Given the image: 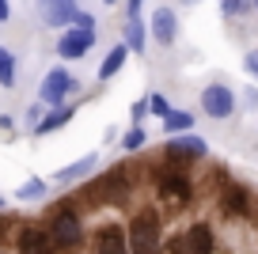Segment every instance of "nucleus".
Masks as SVG:
<instances>
[{"label": "nucleus", "instance_id": "obj_36", "mask_svg": "<svg viewBox=\"0 0 258 254\" xmlns=\"http://www.w3.org/2000/svg\"><path fill=\"white\" fill-rule=\"evenodd\" d=\"M250 4H254V12H258V0H250Z\"/></svg>", "mask_w": 258, "mask_h": 254}, {"label": "nucleus", "instance_id": "obj_32", "mask_svg": "<svg viewBox=\"0 0 258 254\" xmlns=\"http://www.w3.org/2000/svg\"><path fill=\"white\" fill-rule=\"evenodd\" d=\"M0 209H8V201H4V198H0Z\"/></svg>", "mask_w": 258, "mask_h": 254}, {"label": "nucleus", "instance_id": "obj_14", "mask_svg": "<svg viewBox=\"0 0 258 254\" xmlns=\"http://www.w3.org/2000/svg\"><path fill=\"white\" fill-rule=\"evenodd\" d=\"M99 163V152H88V156L73 159L69 167H61V171H53V186H73V182H84V178L91 175V167Z\"/></svg>", "mask_w": 258, "mask_h": 254}, {"label": "nucleus", "instance_id": "obj_31", "mask_svg": "<svg viewBox=\"0 0 258 254\" xmlns=\"http://www.w3.org/2000/svg\"><path fill=\"white\" fill-rule=\"evenodd\" d=\"M0 129H4V133H12V129H16V121H12L8 114H0Z\"/></svg>", "mask_w": 258, "mask_h": 254}, {"label": "nucleus", "instance_id": "obj_28", "mask_svg": "<svg viewBox=\"0 0 258 254\" xmlns=\"http://www.w3.org/2000/svg\"><path fill=\"white\" fill-rule=\"evenodd\" d=\"M73 27H80V31H95V16H91V12H76V19H73Z\"/></svg>", "mask_w": 258, "mask_h": 254}, {"label": "nucleus", "instance_id": "obj_10", "mask_svg": "<svg viewBox=\"0 0 258 254\" xmlns=\"http://www.w3.org/2000/svg\"><path fill=\"white\" fill-rule=\"evenodd\" d=\"M95 38H99L95 31L69 27V31L57 34V57H61V61H84V57L91 53V46H95Z\"/></svg>", "mask_w": 258, "mask_h": 254}, {"label": "nucleus", "instance_id": "obj_33", "mask_svg": "<svg viewBox=\"0 0 258 254\" xmlns=\"http://www.w3.org/2000/svg\"><path fill=\"white\" fill-rule=\"evenodd\" d=\"M182 4H198V0H182Z\"/></svg>", "mask_w": 258, "mask_h": 254}, {"label": "nucleus", "instance_id": "obj_15", "mask_svg": "<svg viewBox=\"0 0 258 254\" xmlns=\"http://www.w3.org/2000/svg\"><path fill=\"white\" fill-rule=\"evenodd\" d=\"M76 4H61V0H42V19H46V27H53V31H69L76 19Z\"/></svg>", "mask_w": 258, "mask_h": 254}, {"label": "nucleus", "instance_id": "obj_24", "mask_svg": "<svg viewBox=\"0 0 258 254\" xmlns=\"http://www.w3.org/2000/svg\"><path fill=\"white\" fill-rule=\"evenodd\" d=\"M175 110V106H171V99L163 95V91H152V95H148V114H156V118H167V114Z\"/></svg>", "mask_w": 258, "mask_h": 254}, {"label": "nucleus", "instance_id": "obj_18", "mask_svg": "<svg viewBox=\"0 0 258 254\" xmlns=\"http://www.w3.org/2000/svg\"><path fill=\"white\" fill-rule=\"evenodd\" d=\"M148 27H145V19H125V31H121V42L129 46V53H145V46H148Z\"/></svg>", "mask_w": 258, "mask_h": 254}, {"label": "nucleus", "instance_id": "obj_30", "mask_svg": "<svg viewBox=\"0 0 258 254\" xmlns=\"http://www.w3.org/2000/svg\"><path fill=\"white\" fill-rule=\"evenodd\" d=\"M8 19H12V4H8V0H0V23H8Z\"/></svg>", "mask_w": 258, "mask_h": 254}, {"label": "nucleus", "instance_id": "obj_19", "mask_svg": "<svg viewBox=\"0 0 258 254\" xmlns=\"http://www.w3.org/2000/svg\"><path fill=\"white\" fill-rule=\"evenodd\" d=\"M178 133H194V114L190 110H171L163 118V137H178Z\"/></svg>", "mask_w": 258, "mask_h": 254}, {"label": "nucleus", "instance_id": "obj_35", "mask_svg": "<svg viewBox=\"0 0 258 254\" xmlns=\"http://www.w3.org/2000/svg\"><path fill=\"white\" fill-rule=\"evenodd\" d=\"M61 4H76V0H61Z\"/></svg>", "mask_w": 258, "mask_h": 254}, {"label": "nucleus", "instance_id": "obj_20", "mask_svg": "<svg viewBox=\"0 0 258 254\" xmlns=\"http://www.w3.org/2000/svg\"><path fill=\"white\" fill-rule=\"evenodd\" d=\"M118 144H121V152H129V156H133V152H141L148 144V129L145 125H129L125 133L118 137Z\"/></svg>", "mask_w": 258, "mask_h": 254}, {"label": "nucleus", "instance_id": "obj_25", "mask_svg": "<svg viewBox=\"0 0 258 254\" xmlns=\"http://www.w3.org/2000/svg\"><path fill=\"white\" fill-rule=\"evenodd\" d=\"M145 118H148V95H141L137 103L129 106V121H133V125H145Z\"/></svg>", "mask_w": 258, "mask_h": 254}, {"label": "nucleus", "instance_id": "obj_13", "mask_svg": "<svg viewBox=\"0 0 258 254\" xmlns=\"http://www.w3.org/2000/svg\"><path fill=\"white\" fill-rule=\"evenodd\" d=\"M148 34H152L160 46H175V38H178V12L171 8V4L156 8L152 19H148Z\"/></svg>", "mask_w": 258, "mask_h": 254}, {"label": "nucleus", "instance_id": "obj_9", "mask_svg": "<svg viewBox=\"0 0 258 254\" xmlns=\"http://www.w3.org/2000/svg\"><path fill=\"white\" fill-rule=\"evenodd\" d=\"M235 91L228 88V84H209V88L202 91V110H205V118H213V121H228L235 114Z\"/></svg>", "mask_w": 258, "mask_h": 254}, {"label": "nucleus", "instance_id": "obj_6", "mask_svg": "<svg viewBox=\"0 0 258 254\" xmlns=\"http://www.w3.org/2000/svg\"><path fill=\"white\" fill-rule=\"evenodd\" d=\"M163 156L171 159V167H190L198 163V159L209 156V144H205V137L198 133H178V137H167V144H163Z\"/></svg>", "mask_w": 258, "mask_h": 254}, {"label": "nucleus", "instance_id": "obj_17", "mask_svg": "<svg viewBox=\"0 0 258 254\" xmlns=\"http://www.w3.org/2000/svg\"><path fill=\"white\" fill-rule=\"evenodd\" d=\"M125 61H129V46H125V42H118V46L103 57V65H99V80H103V84H110V80L125 69Z\"/></svg>", "mask_w": 258, "mask_h": 254}, {"label": "nucleus", "instance_id": "obj_23", "mask_svg": "<svg viewBox=\"0 0 258 254\" xmlns=\"http://www.w3.org/2000/svg\"><path fill=\"white\" fill-rule=\"evenodd\" d=\"M220 12H224L228 19H243V16L254 12V4H250V0H220Z\"/></svg>", "mask_w": 258, "mask_h": 254}, {"label": "nucleus", "instance_id": "obj_21", "mask_svg": "<svg viewBox=\"0 0 258 254\" xmlns=\"http://www.w3.org/2000/svg\"><path fill=\"white\" fill-rule=\"evenodd\" d=\"M46 190H49L46 178H27V182L16 190V198L19 201H42V198H46Z\"/></svg>", "mask_w": 258, "mask_h": 254}, {"label": "nucleus", "instance_id": "obj_16", "mask_svg": "<svg viewBox=\"0 0 258 254\" xmlns=\"http://www.w3.org/2000/svg\"><path fill=\"white\" fill-rule=\"evenodd\" d=\"M73 118H76V106H73V103L49 106V110H46V118H42V121H38V129H34V137H46V133H53V129L69 125Z\"/></svg>", "mask_w": 258, "mask_h": 254}, {"label": "nucleus", "instance_id": "obj_29", "mask_svg": "<svg viewBox=\"0 0 258 254\" xmlns=\"http://www.w3.org/2000/svg\"><path fill=\"white\" fill-rule=\"evenodd\" d=\"M125 8H129V19H141V8H145V0H125Z\"/></svg>", "mask_w": 258, "mask_h": 254}, {"label": "nucleus", "instance_id": "obj_7", "mask_svg": "<svg viewBox=\"0 0 258 254\" xmlns=\"http://www.w3.org/2000/svg\"><path fill=\"white\" fill-rule=\"evenodd\" d=\"M220 178H224V194H220V209H224V216H235V220H247L258 198L250 194V186L235 182L232 175H220Z\"/></svg>", "mask_w": 258, "mask_h": 254}, {"label": "nucleus", "instance_id": "obj_4", "mask_svg": "<svg viewBox=\"0 0 258 254\" xmlns=\"http://www.w3.org/2000/svg\"><path fill=\"white\" fill-rule=\"evenodd\" d=\"M156 198L167 201V205H175V209L190 205V201H194L190 175H186L182 167H160V171H156Z\"/></svg>", "mask_w": 258, "mask_h": 254}, {"label": "nucleus", "instance_id": "obj_3", "mask_svg": "<svg viewBox=\"0 0 258 254\" xmlns=\"http://www.w3.org/2000/svg\"><path fill=\"white\" fill-rule=\"evenodd\" d=\"M129 198H133L129 163H118V167H110V171H103V175H99L88 190H80V201H91V205H103V201L121 205V201H129Z\"/></svg>", "mask_w": 258, "mask_h": 254}, {"label": "nucleus", "instance_id": "obj_2", "mask_svg": "<svg viewBox=\"0 0 258 254\" xmlns=\"http://www.w3.org/2000/svg\"><path fill=\"white\" fill-rule=\"evenodd\" d=\"M125 235H129V254H163V220L152 205L137 209L133 220L125 224Z\"/></svg>", "mask_w": 258, "mask_h": 254}, {"label": "nucleus", "instance_id": "obj_8", "mask_svg": "<svg viewBox=\"0 0 258 254\" xmlns=\"http://www.w3.org/2000/svg\"><path fill=\"white\" fill-rule=\"evenodd\" d=\"M16 254H57L49 243L46 224L38 220H19L16 224Z\"/></svg>", "mask_w": 258, "mask_h": 254}, {"label": "nucleus", "instance_id": "obj_5", "mask_svg": "<svg viewBox=\"0 0 258 254\" xmlns=\"http://www.w3.org/2000/svg\"><path fill=\"white\" fill-rule=\"evenodd\" d=\"M76 91H80V80H76L69 69H49L46 76H42V84H38V103L61 106V103H69Z\"/></svg>", "mask_w": 258, "mask_h": 254}, {"label": "nucleus", "instance_id": "obj_11", "mask_svg": "<svg viewBox=\"0 0 258 254\" xmlns=\"http://www.w3.org/2000/svg\"><path fill=\"white\" fill-rule=\"evenodd\" d=\"M88 254H129V235L125 224H103L88 239Z\"/></svg>", "mask_w": 258, "mask_h": 254}, {"label": "nucleus", "instance_id": "obj_22", "mask_svg": "<svg viewBox=\"0 0 258 254\" xmlns=\"http://www.w3.org/2000/svg\"><path fill=\"white\" fill-rule=\"evenodd\" d=\"M0 88H16V57L0 46Z\"/></svg>", "mask_w": 258, "mask_h": 254}, {"label": "nucleus", "instance_id": "obj_1", "mask_svg": "<svg viewBox=\"0 0 258 254\" xmlns=\"http://www.w3.org/2000/svg\"><path fill=\"white\" fill-rule=\"evenodd\" d=\"M46 231L57 254H80L88 243V228H84V213L76 209V201H61L49 209L46 216Z\"/></svg>", "mask_w": 258, "mask_h": 254}, {"label": "nucleus", "instance_id": "obj_26", "mask_svg": "<svg viewBox=\"0 0 258 254\" xmlns=\"http://www.w3.org/2000/svg\"><path fill=\"white\" fill-rule=\"evenodd\" d=\"M243 72L258 84V49H247V53H243Z\"/></svg>", "mask_w": 258, "mask_h": 254}, {"label": "nucleus", "instance_id": "obj_27", "mask_svg": "<svg viewBox=\"0 0 258 254\" xmlns=\"http://www.w3.org/2000/svg\"><path fill=\"white\" fill-rule=\"evenodd\" d=\"M46 110H49L46 103H34V106H27V125H31V129H38V121L46 118Z\"/></svg>", "mask_w": 258, "mask_h": 254}, {"label": "nucleus", "instance_id": "obj_34", "mask_svg": "<svg viewBox=\"0 0 258 254\" xmlns=\"http://www.w3.org/2000/svg\"><path fill=\"white\" fill-rule=\"evenodd\" d=\"M103 4H118V0H103Z\"/></svg>", "mask_w": 258, "mask_h": 254}, {"label": "nucleus", "instance_id": "obj_12", "mask_svg": "<svg viewBox=\"0 0 258 254\" xmlns=\"http://www.w3.org/2000/svg\"><path fill=\"white\" fill-rule=\"evenodd\" d=\"M178 239H182V254H217V228L205 220H194L190 228H182Z\"/></svg>", "mask_w": 258, "mask_h": 254}]
</instances>
